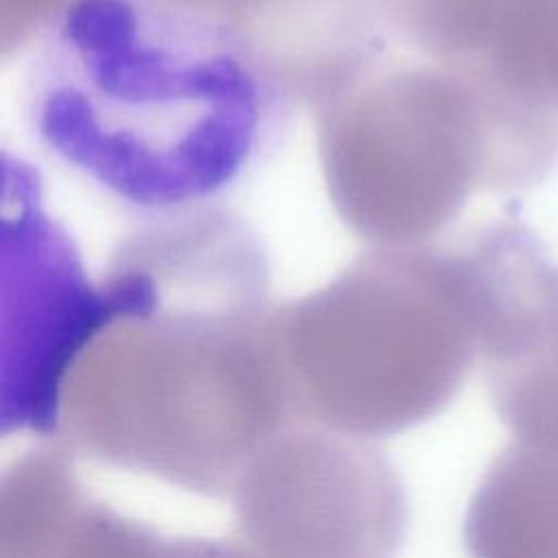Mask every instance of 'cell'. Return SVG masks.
Wrapping results in <instances>:
<instances>
[{"mask_svg": "<svg viewBox=\"0 0 558 558\" xmlns=\"http://www.w3.org/2000/svg\"><path fill=\"white\" fill-rule=\"evenodd\" d=\"M37 144L142 214L225 196L257 163L275 92L225 26L157 0H74L26 74Z\"/></svg>", "mask_w": 558, "mask_h": 558, "instance_id": "cell-1", "label": "cell"}, {"mask_svg": "<svg viewBox=\"0 0 558 558\" xmlns=\"http://www.w3.org/2000/svg\"><path fill=\"white\" fill-rule=\"evenodd\" d=\"M155 288L129 275L94 283L41 207L39 181L7 166L2 218V425L57 434L61 399L87 347L120 318H146Z\"/></svg>", "mask_w": 558, "mask_h": 558, "instance_id": "cell-2", "label": "cell"}, {"mask_svg": "<svg viewBox=\"0 0 558 558\" xmlns=\"http://www.w3.org/2000/svg\"><path fill=\"white\" fill-rule=\"evenodd\" d=\"M255 558H386L405 525L395 469L368 438L294 418L233 486Z\"/></svg>", "mask_w": 558, "mask_h": 558, "instance_id": "cell-3", "label": "cell"}, {"mask_svg": "<svg viewBox=\"0 0 558 558\" xmlns=\"http://www.w3.org/2000/svg\"><path fill=\"white\" fill-rule=\"evenodd\" d=\"M464 545L471 558H558V453L508 445L471 497Z\"/></svg>", "mask_w": 558, "mask_h": 558, "instance_id": "cell-4", "label": "cell"}, {"mask_svg": "<svg viewBox=\"0 0 558 558\" xmlns=\"http://www.w3.org/2000/svg\"><path fill=\"white\" fill-rule=\"evenodd\" d=\"M490 390L517 442L558 453V340L510 355L493 375Z\"/></svg>", "mask_w": 558, "mask_h": 558, "instance_id": "cell-5", "label": "cell"}]
</instances>
